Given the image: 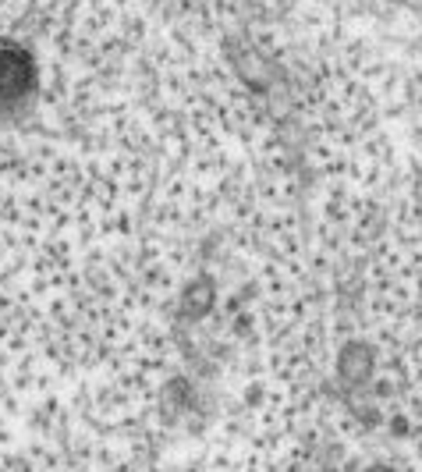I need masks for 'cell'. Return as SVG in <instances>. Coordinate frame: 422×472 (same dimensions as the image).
<instances>
[{"label": "cell", "mask_w": 422, "mask_h": 472, "mask_svg": "<svg viewBox=\"0 0 422 472\" xmlns=\"http://www.w3.org/2000/svg\"><path fill=\"white\" fill-rule=\"evenodd\" d=\"M0 472H422V430L401 412L241 391L202 401L8 384Z\"/></svg>", "instance_id": "1"}]
</instances>
